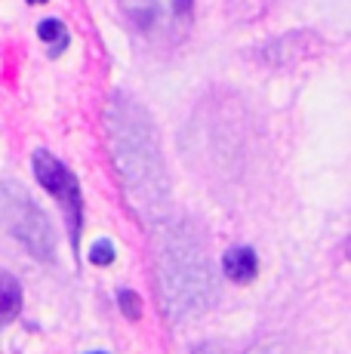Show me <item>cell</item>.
<instances>
[{
    "label": "cell",
    "instance_id": "8992f818",
    "mask_svg": "<svg viewBox=\"0 0 351 354\" xmlns=\"http://www.w3.org/2000/svg\"><path fill=\"white\" fill-rule=\"evenodd\" d=\"M37 34H40V40L50 44V56H59V53L68 46V31H65V25L59 22V19H44Z\"/></svg>",
    "mask_w": 351,
    "mask_h": 354
},
{
    "label": "cell",
    "instance_id": "ba28073f",
    "mask_svg": "<svg viewBox=\"0 0 351 354\" xmlns=\"http://www.w3.org/2000/svg\"><path fill=\"white\" fill-rule=\"evenodd\" d=\"M90 262L93 265H111L114 262V243L111 241H99L96 247L90 250Z\"/></svg>",
    "mask_w": 351,
    "mask_h": 354
},
{
    "label": "cell",
    "instance_id": "52a82bcc",
    "mask_svg": "<svg viewBox=\"0 0 351 354\" xmlns=\"http://www.w3.org/2000/svg\"><path fill=\"white\" fill-rule=\"evenodd\" d=\"M117 305H120V311H124L126 317H142V302H139V296L133 290H120L117 292Z\"/></svg>",
    "mask_w": 351,
    "mask_h": 354
},
{
    "label": "cell",
    "instance_id": "7a4b0ae2",
    "mask_svg": "<svg viewBox=\"0 0 351 354\" xmlns=\"http://www.w3.org/2000/svg\"><path fill=\"white\" fill-rule=\"evenodd\" d=\"M35 176H37L40 185L59 201L65 219H68L71 241H74V247H77L80 228H84V194H80L77 176H74L59 158H53L46 148H37L35 151Z\"/></svg>",
    "mask_w": 351,
    "mask_h": 354
},
{
    "label": "cell",
    "instance_id": "30bf717a",
    "mask_svg": "<svg viewBox=\"0 0 351 354\" xmlns=\"http://www.w3.org/2000/svg\"><path fill=\"white\" fill-rule=\"evenodd\" d=\"M28 3H44V0H28Z\"/></svg>",
    "mask_w": 351,
    "mask_h": 354
},
{
    "label": "cell",
    "instance_id": "5b68a950",
    "mask_svg": "<svg viewBox=\"0 0 351 354\" xmlns=\"http://www.w3.org/2000/svg\"><path fill=\"white\" fill-rule=\"evenodd\" d=\"M19 311H22V287L12 274L0 271V326L16 321Z\"/></svg>",
    "mask_w": 351,
    "mask_h": 354
},
{
    "label": "cell",
    "instance_id": "3957f363",
    "mask_svg": "<svg viewBox=\"0 0 351 354\" xmlns=\"http://www.w3.org/2000/svg\"><path fill=\"white\" fill-rule=\"evenodd\" d=\"M10 228L25 247L31 250L37 259H50L53 256V234H50V222L44 219V213L28 201H19V209L10 213Z\"/></svg>",
    "mask_w": 351,
    "mask_h": 354
},
{
    "label": "cell",
    "instance_id": "9c48e42d",
    "mask_svg": "<svg viewBox=\"0 0 351 354\" xmlns=\"http://www.w3.org/2000/svg\"><path fill=\"white\" fill-rule=\"evenodd\" d=\"M247 354H293V351H290L283 342H278V339H272V342H259L256 348H249Z\"/></svg>",
    "mask_w": 351,
    "mask_h": 354
},
{
    "label": "cell",
    "instance_id": "6da1fadb",
    "mask_svg": "<svg viewBox=\"0 0 351 354\" xmlns=\"http://www.w3.org/2000/svg\"><path fill=\"white\" fill-rule=\"evenodd\" d=\"M124 16L151 40H176L191 22L194 0H117Z\"/></svg>",
    "mask_w": 351,
    "mask_h": 354
},
{
    "label": "cell",
    "instance_id": "277c9868",
    "mask_svg": "<svg viewBox=\"0 0 351 354\" xmlns=\"http://www.w3.org/2000/svg\"><path fill=\"white\" fill-rule=\"evenodd\" d=\"M222 268L234 283H249L259 274V259H256L253 247H231L222 256Z\"/></svg>",
    "mask_w": 351,
    "mask_h": 354
}]
</instances>
